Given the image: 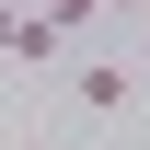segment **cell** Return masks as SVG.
<instances>
[{
	"instance_id": "5",
	"label": "cell",
	"mask_w": 150,
	"mask_h": 150,
	"mask_svg": "<svg viewBox=\"0 0 150 150\" xmlns=\"http://www.w3.org/2000/svg\"><path fill=\"white\" fill-rule=\"evenodd\" d=\"M0 12H35V0H0Z\"/></svg>"
},
{
	"instance_id": "4",
	"label": "cell",
	"mask_w": 150,
	"mask_h": 150,
	"mask_svg": "<svg viewBox=\"0 0 150 150\" xmlns=\"http://www.w3.org/2000/svg\"><path fill=\"white\" fill-rule=\"evenodd\" d=\"M104 12H150V0H104Z\"/></svg>"
},
{
	"instance_id": "2",
	"label": "cell",
	"mask_w": 150,
	"mask_h": 150,
	"mask_svg": "<svg viewBox=\"0 0 150 150\" xmlns=\"http://www.w3.org/2000/svg\"><path fill=\"white\" fill-rule=\"evenodd\" d=\"M127 93H139V69H104V58H93V69H81V104H93V115H115Z\"/></svg>"
},
{
	"instance_id": "1",
	"label": "cell",
	"mask_w": 150,
	"mask_h": 150,
	"mask_svg": "<svg viewBox=\"0 0 150 150\" xmlns=\"http://www.w3.org/2000/svg\"><path fill=\"white\" fill-rule=\"evenodd\" d=\"M58 46H69V35H58L46 12H12V35H0V58H23V69H46Z\"/></svg>"
},
{
	"instance_id": "3",
	"label": "cell",
	"mask_w": 150,
	"mask_h": 150,
	"mask_svg": "<svg viewBox=\"0 0 150 150\" xmlns=\"http://www.w3.org/2000/svg\"><path fill=\"white\" fill-rule=\"evenodd\" d=\"M35 12L58 23V35H69V23H93V12H104V0H35Z\"/></svg>"
}]
</instances>
